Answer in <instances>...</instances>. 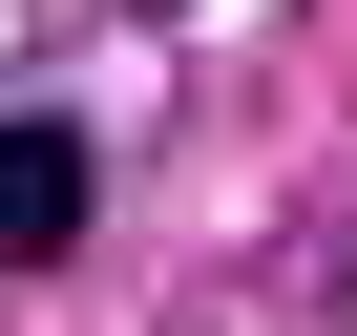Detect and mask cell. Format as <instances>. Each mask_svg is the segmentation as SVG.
I'll list each match as a JSON object with an SVG mask.
<instances>
[{
	"instance_id": "1",
	"label": "cell",
	"mask_w": 357,
	"mask_h": 336,
	"mask_svg": "<svg viewBox=\"0 0 357 336\" xmlns=\"http://www.w3.org/2000/svg\"><path fill=\"white\" fill-rule=\"evenodd\" d=\"M0 252H84V126H43V105H0Z\"/></svg>"
}]
</instances>
